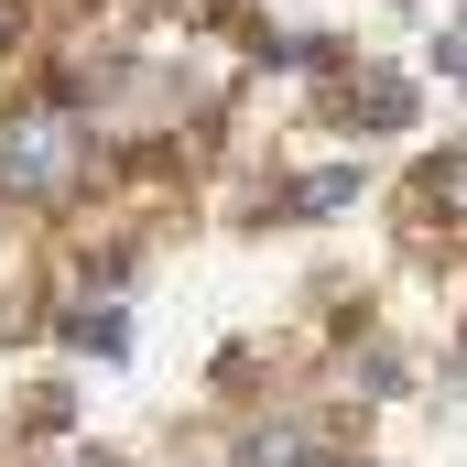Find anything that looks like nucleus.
Masks as SVG:
<instances>
[{"label":"nucleus","instance_id":"1","mask_svg":"<svg viewBox=\"0 0 467 467\" xmlns=\"http://www.w3.org/2000/svg\"><path fill=\"white\" fill-rule=\"evenodd\" d=\"M66 152H77V141H66L55 109L11 119V130H0V185H66Z\"/></svg>","mask_w":467,"mask_h":467},{"label":"nucleus","instance_id":"2","mask_svg":"<svg viewBox=\"0 0 467 467\" xmlns=\"http://www.w3.org/2000/svg\"><path fill=\"white\" fill-rule=\"evenodd\" d=\"M413 207L446 218V229H467V152H435V163L413 174Z\"/></svg>","mask_w":467,"mask_h":467},{"label":"nucleus","instance_id":"3","mask_svg":"<svg viewBox=\"0 0 467 467\" xmlns=\"http://www.w3.org/2000/svg\"><path fill=\"white\" fill-rule=\"evenodd\" d=\"M337 109H348V130H391V119H402V88H391V77H348Z\"/></svg>","mask_w":467,"mask_h":467},{"label":"nucleus","instance_id":"4","mask_svg":"<svg viewBox=\"0 0 467 467\" xmlns=\"http://www.w3.org/2000/svg\"><path fill=\"white\" fill-rule=\"evenodd\" d=\"M348 207V174H305V218H337Z\"/></svg>","mask_w":467,"mask_h":467},{"label":"nucleus","instance_id":"5","mask_svg":"<svg viewBox=\"0 0 467 467\" xmlns=\"http://www.w3.org/2000/svg\"><path fill=\"white\" fill-rule=\"evenodd\" d=\"M0 33H11V22H0Z\"/></svg>","mask_w":467,"mask_h":467}]
</instances>
